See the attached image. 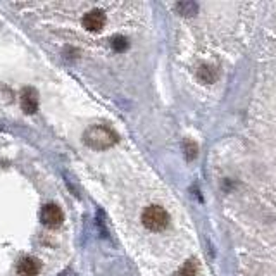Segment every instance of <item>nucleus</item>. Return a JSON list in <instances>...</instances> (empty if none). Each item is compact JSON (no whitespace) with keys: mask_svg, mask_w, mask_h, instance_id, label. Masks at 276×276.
<instances>
[{"mask_svg":"<svg viewBox=\"0 0 276 276\" xmlns=\"http://www.w3.org/2000/svg\"><path fill=\"white\" fill-rule=\"evenodd\" d=\"M83 140L88 147L95 150H104L112 147L117 142V136L114 131H111L105 126H92L83 133Z\"/></svg>","mask_w":276,"mask_h":276,"instance_id":"obj_1","label":"nucleus"},{"mask_svg":"<svg viewBox=\"0 0 276 276\" xmlns=\"http://www.w3.org/2000/svg\"><path fill=\"white\" fill-rule=\"evenodd\" d=\"M142 223L150 231H162L169 225V214L159 205H149L142 214Z\"/></svg>","mask_w":276,"mask_h":276,"instance_id":"obj_2","label":"nucleus"},{"mask_svg":"<svg viewBox=\"0 0 276 276\" xmlns=\"http://www.w3.org/2000/svg\"><path fill=\"white\" fill-rule=\"evenodd\" d=\"M64 221V214L59 205L48 204L42 209V223L48 228H59Z\"/></svg>","mask_w":276,"mask_h":276,"instance_id":"obj_3","label":"nucleus"},{"mask_svg":"<svg viewBox=\"0 0 276 276\" xmlns=\"http://www.w3.org/2000/svg\"><path fill=\"white\" fill-rule=\"evenodd\" d=\"M104 26H105V14L102 11L93 9V11L87 12V14L83 16V28L85 30L95 33V31L102 30Z\"/></svg>","mask_w":276,"mask_h":276,"instance_id":"obj_4","label":"nucleus"},{"mask_svg":"<svg viewBox=\"0 0 276 276\" xmlns=\"http://www.w3.org/2000/svg\"><path fill=\"white\" fill-rule=\"evenodd\" d=\"M42 269L40 262L35 257H23L18 262V274L19 276H36Z\"/></svg>","mask_w":276,"mask_h":276,"instance_id":"obj_5","label":"nucleus"},{"mask_svg":"<svg viewBox=\"0 0 276 276\" xmlns=\"http://www.w3.org/2000/svg\"><path fill=\"white\" fill-rule=\"evenodd\" d=\"M21 107L26 114H33L38 109V95L31 88H24L21 93Z\"/></svg>","mask_w":276,"mask_h":276,"instance_id":"obj_6","label":"nucleus"},{"mask_svg":"<svg viewBox=\"0 0 276 276\" xmlns=\"http://www.w3.org/2000/svg\"><path fill=\"white\" fill-rule=\"evenodd\" d=\"M197 76L200 81L211 85V83H214V80H216V69H214L213 66H209V64H202L197 71Z\"/></svg>","mask_w":276,"mask_h":276,"instance_id":"obj_7","label":"nucleus"},{"mask_svg":"<svg viewBox=\"0 0 276 276\" xmlns=\"http://www.w3.org/2000/svg\"><path fill=\"white\" fill-rule=\"evenodd\" d=\"M176 11L180 12L181 16H185V18H192V16L197 14L198 7L195 2H180L176 4Z\"/></svg>","mask_w":276,"mask_h":276,"instance_id":"obj_8","label":"nucleus"},{"mask_svg":"<svg viewBox=\"0 0 276 276\" xmlns=\"http://www.w3.org/2000/svg\"><path fill=\"white\" fill-rule=\"evenodd\" d=\"M198 271V264L195 259H190V261H186L183 266L180 267V271H178L174 276H195Z\"/></svg>","mask_w":276,"mask_h":276,"instance_id":"obj_9","label":"nucleus"},{"mask_svg":"<svg viewBox=\"0 0 276 276\" xmlns=\"http://www.w3.org/2000/svg\"><path fill=\"white\" fill-rule=\"evenodd\" d=\"M183 150H185V157L188 161H193L197 157V154H198V147H197V144L193 140H185L183 142Z\"/></svg>","mask_w":276,"mask_h":276,"instance_id":"obj_10","label":"nucleus"},{"mask_svg":"<svg viewBox=\"0 0 276 276\" xmlns=\"http://www.w3.org/2000/svg\"><path fill=\"white\" fill-rule=\"evenodd\" d=\"M112 47H114L116 52H124L128 48V40L124 36H114L112 40Z\"/></svg>","mask_w":276,"mask_h":276,"instance_id":"obj_11","label":"nucleus"},{"mask_svg":"<svg viewBox=\"0 0 276 276\" xmlns=\"http://www.w3.org/2000/svg\"><path fill=\"white\" fill-rule=\"evenodd\" d=\"M60 276H75V274H73V273H71V271H64V273H62V274H60Z\"/></svg>","mask_w":276,"mask_h":276,"instance_id":"obj_12","label":"nucleus"}]
</instances>
